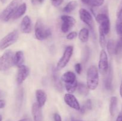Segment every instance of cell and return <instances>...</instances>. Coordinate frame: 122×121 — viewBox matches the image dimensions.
I'll return each instance as SVG.
<instances>
[{"label": "cell", "mask_w": 122, "mask_h": 121, "mask_svg": "<svg viewBox=\"0 0 122 121\" xmlns=\"http://www.w3.org/2000/svg\"><path fill=\"white\" fill-rule=\"evenodd\" d=\"M99 83L98 70L95 66H91L87 71L86 85L89 90H94L97 88Z\"/></svg>", "instance_id": "1"}, {"label": "cell", "mask_w": 122, "mask_h": 121, "mask_svg": "<svg viewBox=\"0 0 122 121\" xmlns=\"http://www.w3.org/2000/svg\"><path fill=\"white\" fill-rule=\"evenodd\" d=\"M35 35L38 40H44L51 35V31L41 20H39L36 21L35 26Z\"/></svg>", "instance_id": "2"}, {"label": "cell", "mask_w": 122, "mask_h": 121, "mask_svg": "<svg viewBox=\"0 0 122 121\" xmlns=\"http://www.w3.org/2000/svg\"><path fill=\"white\" fill-rule=\"evenodd\" d=\"M14 53L11 51H7L0 57V71L9 70L14 65Z\"/></svg>", "instance_id": "3"}, {"label": "cell", "mask_w": 122, "mask_h": 121, "mask_svg": "<svg viewBox=\"0 0 122 121\" xmlns=\"http://www.w3.org/2000/svg\"><path fill=\"white\" fill-rule=\"evenodd\" d=\"M96 20L100 24L99 30L106 35L108 34L110 31V21L108 15L105 13H100L96 15Z\"/></svg>", "instance_id": "4"}, {"label": "cell", "mask_w": 122, "mask_h": 121, "mask_svg": "<svg viewBox=\"0 0 122 121\" xmlns=\"http://www.w3.org/2000/svg\"><path fill=\"white\" fill-rule=\"evenodd\" d=\"M19 38V32L17 30L13 31L4 37L0 40V50H4L14 44Z\"/></svg>", "instance_id": "5"}, {"label": "cell", "mask_w": 122, "mask_h": 121, "mask_svg": "<svg viewBox=\"0 0 122 121\" xmlns=\"http://www.w3.org/2000/svg\"><path fill=\"white\" fill-rule=\"evenodd\" d=\"M19 0H13L2 11L1 15V19L4 21H8L11 19L14 12L19 5Z\"/></svg>", "instance_id": "6"}, {"label": "cell", "mask_w": 122, "mask_h": 121, "mask_svg": "<svg viewBox=\"0 0 122 121\" xmlns=\"http://www.w3.org/2000/svg\"><path fill=\"white\" fill-rule=\"evenodd\" d=\"M73 52V46H69L66 48L63 56L57 63V67H56V70L57 71H59V70L64 68L67 65L71 56H72Z\"/></svg>", "instance_id": "7"}, {"label": "cell", "mask_w": 122, "mask_h": 121, "mask_svg": "<svg viewBox=\"0 0 122 121\" xmlns=\"http://www.w3.org/2000/svg\"><path fill=\"white\" fill-rule=\"evenodd\" d=\"M108 68H109V65H108V56L105 50L102 49L100 53V60L98 63L99 71L101 74L105 75L108 72Z\"/></svg>", "instance_id": "8"}, {"label": "cell", "mask_w": 122, "mask_h": 121, "mask_svg": "<svg viewBox=\"0 0 122 121\" xmlns=\"http://www.w3.org/2000/svg\"><path fill=\"white\" fill-rule=\"evenodd\" d=\"M62 24L61 30L63 33H67L71 29L76 23V20L73 17L67 15H63L61 17Z\"/></svg>", "instance_id": "9"}, {"label": "cell", "mask_w": 122, "mask_h": 121, "mask_svg": "<svg viewBox=\"0 0 122 121\" xmlns=\"http://www.w3.org/2000/svg\"><path fill=\"white\" fill-rule=\"evenodd\" d=\"M79 13L80 19H81V20L83 23H85L87 26H89L91 29L92 30L94 28V23L91 14L89 13L88 11L84 8H81Z\"/></svg>", "instance_id": "10"}, {"label": "cell", "mask_w": 122, "mask_h": 121, "mask_svg": "<svg viewBox=\"0 0 122 121\" xmlns=\"http://www.w3.org/2000/svg\"><path fill=\"white\" fill-rule=\"evenodd\" d=\"M29 73L30 70L27 66L22 65L19 66L16 77V81L17 84H22L29 76Z\"/></svg>", "instance_id": "11"}, {"label": "cell", "mask_w": 122, "mask_h": 121, "mask_svg": "<svg viewBox=\"0 0 122 121\" xmlns=\"http://www.w3.org/2000/svg\"><path fill=\"white\" fill-rule=\"evenodd\" d=\"M64 100L69 106L76 110H79L81 106L75 96L70 93H67L64 96Z\"/></svg>", "instance_id": "12"}, {"label": "cell", "mask_w": 122, "mask_h": 121, "mask_svg": "<svg viewBox=\"0 0 122 121\" xmlns=\"http://www.w3.org/2000/svg\"><path fill=\"white\" fill-rule=\"evenodd\" d=\"M20 29L24 33H29L32 32V25L31 19L28 15L24 17L20 24Z\"/></svg>", "instance_id": "13"}, {"label": "cell", "mask_w": 122, "mask_h": 121, "mask_svg": "<svg viewBox=\"0 0 122 121\" xmlns=\"http://www.w3.org/2000/svg\"><path fill=\"white\" fill-rule=\"evenodd\" d=\"M32 113L34 121H44L41 107L38 105V103H35L32 105Z\"/></svg>", "instance_id": "14"}, {"label": "cell", "mask_w": 122, "mask_h": 121, "mask_svg": "<svg viewBox=\"0 0 122 121\" xmlns=\"http://www.w3.org/2000/svg\"><path fill=\"white\" fill-rule=\"evenodd\" d=\"M52 81H53L54 85L55 88L57 91L59 92H63V87L62 83L61 82V79H60L58 77V73H57V70L56 69H54L52 71Z\"/></svg>", "instance_id": "15"}, {"label": "cell", "mask_w": 122, "mask_h": 121, "mask_svg": "<svg viewBox=\"0 0 122 121\" xmlns=\"http://www.w3.org/2000/svg\"><path fill=\"white\" fill-rule=\"evenodd\" d=\"M36 97L38 105L41 107L44 106L47 99L46 93L42 90H37L36 91Z\"/></svg>", "instance_id": "16"}, {"label": "cell", "mask_w": 122, "mask_h": 121, "mask_svg": "<svg viewBox=\"0 0 122 121\" xmlns=\"http://www.w3.org/2000/svg\"><path fill=\"white\" fill-rule=\"evenodd\" d=\"M26 9H27V6H26V3H23L20 5L14 12L11 18L12 20H16V19L21 17L26 13Z\"/></svg>", "instance_id": "17"}, {"label": "cell", "mask_w": 122, "mask_h": 121, "mask_svg": "<svg viewBox=\"0 0 122 121\" xmlns=\"http://www.w3.org/2000/svg\"><path fill=\"white\" fill-rule=\"evenodd\" d=\"M61 79L66 84H71L76 80V75L71 71H67L62 75Z\"/></svg>", "instance_id": "18"}, {"label": "cell", "mask_w": 122, "mask_h": 121, "mask_svg": "<svg viewBox=\"0 0 122 121\" xmlns=\"http://www.w3.org/2000/svg\"><path fill=\"white\" fill-rule=\"evenodd\" d=\"M14 65L19 67L23 65L24 62V54L22 51H17L14 54Z\"/></svg>", "instance_id": "19"}, {"label": "cell", "mask_w": 122, "mask_h": 121, "mask_svg": "<svg viewBox=\"0 0 122 121\" xmlns=\"http://www.w3.org/2000/svg\"><path fill=\"white\" fill-rule=\"evenodd\" d=\"M106 46L110 55H117V42L114 40H109L106 44Z\"/></svg>", "instance_id": "20"}, {"label": "cell", "mask_w": 122, "mask_h": 121, "mask_svg": "<svg viewBox=\"0 0 122 121\" xmlns=\"http://www.w3.org/2000/svg\"><path fill=\"white\" fill-rule=\"evenodd\" d=\"M117 97H116V96H113V97H111L109 106V111L110 113L111 116H114L115 115L117 107Z\"/></svg>", "instance_id": "21"}, {"label": "cell", "mask_w": 122, "mask_h": 121, "mask_svg": "<svg viewBox=\"0 0 122 121\" xmlns=\"http://www.w3.org/2000/svg\"><path fill=\"white\" fill-rule=\"evenodd\" d=\"M107 73L108 74L104 81L105 87L107 90H111L112 88V79H113V73L111 67H109Z\"/></svg>", "instance_id": "22"}, {"label": "cell", "mask_w": 122, "mask_h": 121, "mask_svg": "<svg viewBox=\"0 0 122 121\" xmlns=\"http://www.w3.org/2000/svg\"><path fill=\"white\" fill-rule=\"evenodd\" d=\"M89 35V30L86 28H83L80 30L79 33V39L82 42L86 43L88 41Z\"/></svg>", "instance_id": "23"}, {"label": "cell", "mask_w": 122, "mask_h": 121, "mask_svg": "<svg viewBox=\"0 0 122 121\" xmlns=\"http://www.w3.org/2000/svg\"><path fill=\"white\" fill-rule=\"evenodd\" d=\"M77 5H78V3L76 1H70L63 8V11L66 13H71L73 11H74L77 8Z\"/></svg>", "instance_id": "24"}, {"label": "cell", "mask_w": 122, "mask_h": 121, "mask_svg": "<svg viewBox=\"0 0 122 121\" xmlns=\"http://www.w3.org/2000/svg\"><path fill=\"white\" fill-rule=\"evenodd\" d=\"M77 91H78L79 93L81 94V95L84 96H88L89 94V89L88 88V86L85 84H83V83H81L77 85Z\"/></svg>", "instance_id": "25"}, {"label": "cell", "mask_w": 122, "mask_h": 121, "mask_svg": "<svg viewBox=\"0 0 122 121\" xmlns=\"http://www.w3.org/2000/svg\"><path fill=\"white\" fill-rule=\"evenodd\" d=\"M23 100V90L22 88H19L16 95V104L17 107L19 109L21 106Z\"/></svg>", "instance_id": "26"}, {"label": "cell", "mask_w": 122, "mask_h": 121, "mask_svg": "<svg viewBox=\"0 0 122 121\" xmlns=\"http://www.w3.org/2000/svg\"><path fill=\"white\" fill-rule=\"evenodd\" d=\"M92 108V102L91 100H87L85 103L83 104L82 107L80 109V112L82 113H85L88 110H91Z\"/></svg>", "instance_id": "27"}, {"label": "cell", "mask_w": 122, "mask_h": 121, "mask_svg": "<svg viewBox=\"0 0 122 121\" xmlns=\"http://www.w3.org/2000/svg\"><path fill=\"white\" fill-rule=\"evenodd\" d=\"M77 85H78L77 81V80H76L74 83H71V84H66V89L69 93L71 94L75 92V90L77 89Z\"/></svg>", "instance_id": "28"}, {"label": "cell", "mask_w": 122, "mask_h": 121, "mask_svg": "<svg viewBox=\"0 0 122 121\" xmlns=\"http://www.w3.org/2000/svg\"><path fill=\"white\" fill-rule=\"evenodd\" d=\"M116 28L117 33L120 36L122 34V13L120 14L119 16L117 17V20L116 24Z\"/></svg>", "instance_id": "29"}, {"label": "cell", "mask_w": 122, "mask_h": 121, "mask_svg": "<svg viewBox=\"0 0 122 121\" xmlns=\"http://www.w3.org/2000/svg\"><path fill=\"white\" fill-rule=\"evenodd\" d=\"M89 56H90V49L88 46H86L83 49V52H82V60L83 63L85 64L86 62H87L89 60Z\"/></svg>", "instance_id": "30"}, {"label": "cell", "mask_w": 122, "mask_h": 121, "mask_svg": "<svg viewBox=\"0 0 122 121\" xmlns=\"http://www.w3.org/2000/svg\"><path fill=\"white\" fill-rule=\"evenodd\" d=\"M99 33H100V37H99V40H100V46L102 48H104L107 44V41H106V34L103 33L101 30H99Z\"/></svg>", "instance_id": "31"}, {"label": "cell", "mask_w": 122, "mask_h": 121, "mask_svg": "<svg viewBox=\"0 0 122 121\" xmlns=\"http://www.w3.org/2000/svg\"><path fill=\"white\" fill-rule=\"evenodd\" d=\"M104 3V0H89L88 5L94 7H98L102 5Z\"/></svg>", "instance_id": "32"}, {"label": "cell", "mask_w": 122, "mask_h": 121, "mask_svg": "<svg viewBox=\"0 0 122 121\" xmlns=\"http://www.w3.org/2000/svg\"><path fill=\"white\" fill-rule=\"evenodd\" d=\"M122 51V34L120 36L119 40L117 42V55Z\"/></svg>", "instance_id": "33"}, {"label": "cell", "mask_w": 122, "mask_h": 121, "mask_svg": "<svg viewBox=\"0 0 122 121\" xmlns=\"http://www.w3.org/2000/svg\"><path fill=\"white\" fill-rule=\"evenodd\" d=\"M77 33L76 32H72L69 33V34L67 35L66 38L68 40H73V39H75L77 37Z\"/></svg>", "instance_id": "34"}, {"label": "cell", "mask_w": 122, "mask_h": 121, "mask_svg": "<svg viewBox=\"0 0 122 121\" xmlns=\"http://www.w3.org/2000/svg\"><path fill=\"white\" fill-rule=\"evenodd\" d=\"M75 71H76V72H77V74H81V72H82V65H81V64H80V63H77V64H76V65H75Z\"/></svg>", "instance_id": "35"}, {"label": "cell", "mask_w": 122, "mask_h": 121, "mask_svg": "<svg viewBox=\"0 0 122 121\" xmlns=\"http://www.w3.org/2000/svg\"><path fill=\"white\" fill-rule=\"evenodd\" d=\"M64 0H51L52 4L54 7H58L63 2Z\"/></svg>", "instance_id": "36"}, {"label": "cell", "mask_w": 122, "mask_h": 121, "mask_svg": "<svg viewBox=\"0 0 122 121\" xmlns=\"http://www.w3.org/2000/svg\"><path fill=\"white\" fill-rule=\"evenodd\" d=\"M54 121H62L60 115L57 113L54 115Z\"/></svg>", "instance_id": "37"}, {"label": "cell", "mask_w": 122, "mask_h": 121, "mask_svg": "<svg viewBox=\"0 0 122 121\" xmlns=\"http://www.w3.org/2000/svg\"><path fill=\"white\" fill-rule=\"evenodd\" d=\"M122 13V1L120 3V5H119V7H118L117 11V17L119 16L120 14Z\"/></svg>", "instance_id": "38"}, {"label": "cell", "mask_w": 122, "mask_h": 121, "mask_svg": "<svg viewBox=\"0 0 122 121\" xmlns=\"http://www.w3.org/2000/svg\"><path fill=\"white\" fill-rule=\"evenodd\" d=\"M5 102L4 100H0V109H3L5 106Z\"/></svg>", "instance_id": "39"}, {"label": "cell", "mask_w": 122, "mask_h": 121, "mask_svg": "<svg viewBox=\"0 0 122 121\" xmlns=\"http://www.w3.org/2000/svg\"><path fill=\"white\" fill-rule=\"evenodd\" d=\"M116 121H122V113H120L119 115V116L117 117Z\"/></svg>", "instance_id": "40"}, {"label": "cell", "mask_w": 122, "mask_h": 121, "mask_svg": "<svg viewBox=\"0 0 122 121\" xmlns=\"http://www.w3.org/2000/svg\"><path fill=\"white\" fill-rule=\"evenodd\" d=\"M32 121L29 118H24V119H22L20 120V121Z\"/></svg>", "instance_id": "41"}, {"label": "cell", "mask_w": 122, "mask_h": 121, "mask_svg": "<svg viewBox=\"0 0 122 121\" xmlns=\"http://www.w3.org/2000/svg\"><path fill=\"white\" fill-rule=\"evenodd\" d=\"M120 97L122 98V82L120 86Z\"/></svg>", "instance_id": "42"}, {"label": "cell", "mask_w": 122, "mask_h": 121, "mask_svg": "<svg viewBox=\"0 0 122 121\" xmlns=\"http://www.w3.org/2000/svg\"><path fill=\"white\" fill-rule=\"evenodd\" d=\"M82 2L83 3L85 4H88V2H89V0H81Z\"/></svg>", "instance_id": "43"}, {"label": "cell", "mask_w": 122, "mask_h": 121, "mask_svg": "<svg viewBox=\"0 0 122 121\" xmlns=\"http://www.w3.org/2000/svg\"><path fill=\"white\" fill-rule=\"evenodd\" d=\"M4 94L3 91L0 90V98H2V97L4 96Z\"/></svg>", "instance_id": "44"}, {"label": "cell", "mask_w": 122, "mask_h": 121, "mask_svg": "<svg viewBox=\"0 0 122 121\" xmlns=\"http://www.w3.org/2000/svg\"><path fill=\"white\" fill-rule=\"evenodd\" d=\"M71 121H81V120H79V119H76L74 118V117H71Z\"/></svg>", "instance_id": "45"}, {"label": "cell", "mask_w": 122, "mask_h": 121, "mask_svg": "<svg viewBox=\"0 0 122 121\" xmlns=\"http://www.w3.org/2000/svg\"><path fill=\"white\" fill-rule=\"evenodd\" d=\"M44 0H37V2H39V4H42L44 2Z\"/></svg>", "instance_id": "46"}, {"label": "cell", "mask_w": 122, "mask_h": 121, "mask_svg": "<svg viewBox=\"0 0 122 121\" xmlns=\"http://www.w3.org/2000/svg\"><path fill=\"white\" fill-rule=\"evenodd\" d=\"M2 116H1V115H0V121H2Z\"/></svg>", "instance_id": "47"}, {"label": "cell", "mask_w": 122, "mask_h": 121, "mask_svg": "<svg viewBox=\"0 0 122 121\" xmlns=\"http://www.w3.org/2000/svg\"><path fill=\"white\" fill-rule=\"evenodd\" d=\"M120 113H122V110H121V112H120Z\"/></svg>", "instance_id": "48"}]
</instances>
